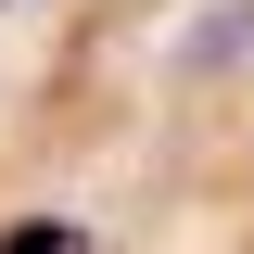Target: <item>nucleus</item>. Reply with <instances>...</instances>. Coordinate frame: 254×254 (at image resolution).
<instances>
[{
    "mask_svg": "<svg viewBox=\"0 0 254 254\" xmlns=\"http://www.w3.org/2000/svg\"><path fill=\"white\" fill-rule=\"evenodd\" d=\"M0 254H89V229H76V216H13Z\"/></svg>",
    "mask_w": 254,
    "mask_h": 254,
    "instance_id": "f257e3e1",
    "label": "nucleus"
}]
</instances>
